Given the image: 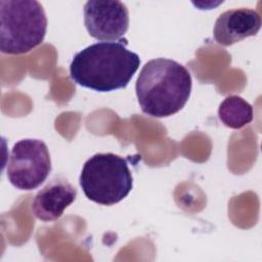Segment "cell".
<instances>
[{"label":"cell","mask_w":262,"mask_h":262,"mask_svg":"<svg viewBox=\"0 0 262 262\" xmlns=\"http://www.w3.org/2000/svg\"><path fill=\"white\" fill-rule=\"evenodd\" d=\"M261 28L259 13L250 8L224 11L216 19L213 30L215 41L222 46H230L245 38L255 36Z\"/></svg>","instance_id":"cell-7"},{"label":"cell","mask_w":262,"mask_h":262,"mask_svg":"<svg viewBox=\"0 0 262 262\" xmlns=\"http://www.w3.org/2000/svg\"><path fill=\"white\" fill-rule=\"evenodd\" d=\"M77 198V189L66 179L55 178L39 190L33 202L34 215L44 222L55 221Z\"/></svg>","instance_id":"cell-8"},{"label":"cell","mask_w":262,"mask_h":262,"mask_svg":"<svg viewBox=\"0 0 262 262\" xmlns=\"http://www.w3.org/2000/svg\"><path fill=\"white\" fill-rule=\"evenodd\" d=\"M79 180L86 198L103 206L121 202L133 186L132 173L126 159L113 152L95 154L88 159Z\"/></svg>","instance_id":"cell-4"},{"label":"cell","mask_w":262,"mask_h":262,"mask_svg":"<svg viewBox=\"0 0 262 262\" xmlns=\"http://www.w3.org/2000/svg\"><path fill=\"white\" fill-rule=\"evenodd\" d=\"M218 116L225 126L239 129L252 122L253 107L241 96L230 95L220 103Z\"/></svg>","instance_id":"cell-9"},{"label":"cell","mask_w":262,"mask_h":262,"mask_svg":"<svg viewBox=\"0 0 262 262\" xmlns=\"http://www.w3.org/2000/svg\"><path fill=\"white\" fill-rule=\"evenodd\" d=\"M127 40L94 43L76 53L70 77L78 85L111 92L127 87L140 64L139 55L126 47Z\"/></svg>","instance_id":"cell-1"},{"label":"cell","mask_w":262,"mask_h":262,"mask_svg":"<svg viewBox=\"0 0 262 262\" xmlns=\"http://www.w3.org/2000/svg\"><path fill=\"white\" fill-rule=\"evenodd\" d=\"M47 17L36 0L0 1V50L23 54L39 46L46 35Z\"/></svg>","instance_id":"cell-3"},{"label":"cell","mask_w":262,"mask_h":262,"mask_svg":"<svg viewBox=\"0 0 262 262\" xmlns=\"http://www.w3.org/2000/svg\"><path fill=\"white\" fill-rule=\"evenodd\" d=\"M50 171V154L44 141L27 138L13 145L6 174L15 188L33 190L46 180Z\"/></svg>","instance_id":"cell-5"},{"label":"cell","mask_w":262,"mask_h":262,"mask_svg":"<svg viewBox=\"0 0 262 262\" xmlns=\"http://www.w3.org/2000/svg\"><path fill=\"white\" fill-rule=\"evenodd\" d=\"M84 24L92 38L115 42L128 31V8L118 0L87 1L84 5Z\"/></svg>","instance_id":"cell-6"},{"label":"cell","mask_w":262,"mask_h":262,"mask_svg":"<svg viewBox=\"0 0 262 262\" xmlns=\"http://www.w3.org/2000/svg\"><path fill=\"white\" fill-rule=\"evenodd\" d=\"M192 87L188 70L169 58H155L141 69L135 90L141 111L155 118L170 117L186 104Z\"/></svg>","instance_id":"cell-2"}]
</instances>
